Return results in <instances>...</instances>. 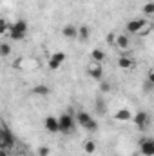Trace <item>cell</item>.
<instances>
[{
  "mask_svg": "<svg viewBox=\"0 0 154 156\" xmlns=\"http://www.w3.org/2000/svg\"><path fill=\"white\" fill-rule=\"evenodd\" d=\"M75 118H76L78 123H80V125H82L85 131H89V133H94V131L98 129V122L91 116L89 113H85V111H80V113H78Z\"/></svg>",
  "mask_w": 154,
  "mask_h": 156,
  "instance_id": "cell-1",
  "label": "cell"
},
{
  "mask_svg": "<svg viewBox=\"0 0 154 156\" xmlns=\"http://www.w3.org/2000/svg\"><path fill=\"white\" fill-rule=\"evenodd\" d=\"M26 35H27V22L26 20H16L9 27V37L13 40H22Z\"/></svg>",
  "mask_w": 154,
  "mask_h": 156,
  "instance_id": "cell-2",
  "label": "cell"
},
{
  "mask_svg": "<svg viewBox=\"0 0 154 156\" xmlns=\"http://www.w3.org/2000/svg\"><path fill=\"white\" fill-rule=\"evenodd\" d=\"M0 145H2V151H7V149H11L15 145V136L5 125L0 129Z\"/></svg>",
  "mask_w": 154,
  "mask_h": 156,
  "instance_id": "cell-3",
  "label": "cell"
},
{
  "mask_svg": "<svg viewBox=\"0 0 154 156\" xmlns=\"http://www.w3.org/2000/svg\"><path fill=\"white\" fill-rule=\"evenodd\" d=\"M58 122H60V133H65V134H67V133L73 131L76 118H73L71 113H64L62 116H58Z\"/></svg>",
  "mask_w": 154,
  "mask_h": 156,
  "instance_id": "cell-4",
  "label": "cell"
},
{
  "mask_svg": "<svg viewBox=\"0 0 154 156\" xmlns=\"http://www.w3.org/2000/svg\"><path fill=\"white\" fill-rule=\"evenodd\" d=\"M145 24H147V20H145V18H134V20H131V22L127 24V31H129L131 35L142 33V31H143V27H145Z\"/></svg>",
  "mask_w": 154,
  "mask_h": 156,
  "instance_id": "cell-5",
  "label": "cell"
},
{
  "mask_svg": "<svg viewBox=\"0 0 154 156\" xmlns=\"http://www.w3.org/2000/svg\"><path fill=\"white\" fill-rule=\"evenodd\" d=\"M140 151L143 156H154V138H142Z\"/></svg>",
  "mask_w": 154,
  "mask_h": 156,
  "instance_id": "cell-6",
  "label": "cell"
},
{
  "mask_svg": "<svg viewBox=\"0 0 154 156\" xmlns=\"http://www.w3.org/2000/svg\"><path fill=\"white\" fill-rule=\"evenodd\" d=\"M65 62V53H62V51H58V53H54V55H51V58H49V69H58L62 64Z\"/></svg>",
  "mask_w": 154,
  "mask_h": 156,
  "instance_id": "cell-7",
  "label": "cell"
},
{
  "mask_svg": "<svg viewBox=\"0 0 154 156\" xmlns=\"http://www.w3.org/2000/svg\"><path fill=\"white\" fill-rule=\"evenodd\" d=\"M44 127L49 131V133H60V122H58V118L54 116H47L44 120Z\"/></svg>",
  "mask_w": 154,
  "mask_h": 156,
  "instance_id": "cell-8",
  "label": "cell"
},
{
  "mask_svg": "<svg viewBox=\"0 0 154 156\" xmlns=\"http://www.w3.org/2000/svg\"><path fill=\"white\" fill-rule=\"evenodd\" d=\"M132 122H134V125H136L138 129H145V127H147V123H149V115H147V113H143V111H140V113H136V115H134Z\"/></svg>",
  "mask_w": 154,
  "mask_h": 156,
  "instance_id": "cell-9",
  "label": "cell"
},
{
  "mask_svg": "<svg viewBox=\"0 0 154 156\" xmlns=\"http://www.w3.org/2000/svg\"><path fill=\"white\" fill-rule=\"evenodd\" d=\"M132 118H134V115H132L129 109H125V107L118 109V111L114 113V120L116 122H132Z\"/></svg>",
  "mask_w": 154,
  "mask_h": 156,
  "instance_id": "cell-10",
  "label": "cell"
},
{
  "mask_svg": "<svg viewBox=\"0 0 154 156\" xmlns=\"http://www.w3.org/2000/svg\"><path fill=\"white\" fill-rule=\"evenodd\" d=\"M62 35L65 37V38H78V27L76 26H73V24H67L64 29H62Z\"/></svg>",
  "mask_w": 154,
  "mask_h": 156,
  "instance_id": "cell-11",
  "label": "cell"
},
{
  "mask_svg": "<svg viewBox=\"0 0 154 156\" xmlns=\"http://www.w3.org/2000/svg\"><path fill=\"white\" fill-rule=\"evenodd\" d=\"M87 73H89V76L94 78V80H103V69H102V64H96V66L91 67Z\"/></svg>",
  "mask_w": 154,
  "mask_h": 156,
  "instance_id": "cell-12",
  "label": "cell"
},
{
  "mask_svg": "<svg viewBox=\"0 0 154 156\" xmlns=\"http://www.w3.org/2000/svg\"><path fill=\"white\" fill-rule=\"evenodd\" d=\"M91 56H93V60H94L96 64H102V62L105 60V53H103L102 49H93Z\"/></svg>",
  "mask_w": 154,
  "mask_h": 156,
  "instance_id": "cell-13",
  "label": "cell"
},
{
  "mask_svg": "<svg viewBox=\"0 0 154 156\" xmlns=\"http://www.w3.org/2000/svg\"><path fill=\"white\" fill-rule=\"evenodd\" d=\"M118 66H120L121 69H131V67L134 66V62H132V58H127V56H121V58L118 60Z\"/></svg>",
  "mask_w": 154,
  "mask_h": 156,
  "instance_id": "cell-14",
  "label": "cell"
},
{
  "mask_svg": "<svg viewBox=\"0 0 154 156\" xmlns=\"http://www.w3.org/2000/svg\"><path fill=\"white\" fill-rule=\"evenodd\" d=\"M33 94H37V96H47L49 94V87L47 85H37V87H33Z\"/></svg>",
  "mask_w": 154,
  "mask_h": 156,
  "instance_id": "cell-15",
  "label": "cell"
},
{
  "mask_svg": "<svg viewBox=\"0 0 154 156\" xmlns=\"http://www.w3.org/2000/svg\"><path fill=\"white\" fill-rule=\"evenodd\" d=\"M116 45L121 47V49L129 47V37H127V35H118V37H116Z\"/></svg>",
  "mask_w": 154,
  "mask_h": 156,
  "instance_id": "cell-16",
  "label": "cell"
},
{
  "mask_svg": "<svg viewBox=\"0 0 154 156\" xmlns=\"http://www.w3.org/2000/svg\"><path fill=\"white\" fill-rule=\"evenodd\" d=\"M89 33H91V29L87 27V26H82V27H78V38L80 40H85L89 38Z\"/></svg>",
  "mask_w": 154,
  "mask_h": 156,
  "instance_id": "cell-17",
  "label": "cell"
},
{
  "mask_svg": "<svg viewBox=\"0 0 154 156\" xmlns=\"http://www.w3.org/2000/svg\"><path fill=\"white\" fill-rule=\"evenodd\" d=\"M83 151H85V153H89V154H93V153L96 151V144H94L93 140H87V142L83 144Z\"/></svg>",
  "mask_w": 154,
  "mask_h": 156,
  "instance_id": "cell-18",
  "label": "cell"
},
{
  "mask_svg": "<svg viewBox=\"0 0 154 156\" xmlns=\"http://www.w3.org/2000/svg\"><path fill=\"white\" fill-rule=\"evenodd\" d=\"M9 53H11V45H9V44H5V42H4V44H2V45H0V55H2V56H7V55H9Z\"/></svg>",
  "mask_w": 154,
  "mask_h": 156,
  "instance_id": "cell-19",
  "label": "cell"
},
{
  "mask_svg": "<svg viewBox=\"0 0 154 156\" xmlns=\"http://www.w3.org/2000/svg\"><path fill=\"white\" fill-rule=\"evenodd\" d=\"M100 91H102V93H109V91H111V83L105 82V80H100Z\"/></svg>",
  "mask_w": 154,
  "mask_h": 156,
  "instance_id": "cell-20",
  "label": "cell"
},
{
  "mask_svg": "<svg viewBox=\"0 0 154 156\" xmlns=\"http://www.w3.org/2000/svg\"><path fill=\"white\" fill-rule=\"evenodd\" d=\"M143 13L145 15H154V2H149L143 5Z\"/></svg>",
  "mask_w": 154,
  "mask_h": 156,
  "instance_id": "cell-21",
  "label": "cell"
},
{
  "mask_svg": "<svg viewBox=\"0 0 154 156\" xmlns=\"http://www.w3.org/2000/svg\"><path fill=\"white\" fill-rule=\"evenodd\" d=\"M38 156H49V147H40Z\"/></svg>",
  "mask_w": 154,
  "mask_h": 156,
  "instance_id": "cell-22",
  "label": "cell"
},
{
  "mask_svg": "<svg viewBox=\"0 0 154 156\" xmlns=\"http://www.w3.org/2000/svg\"><path fill=\"white\" fill-rule=\"evenodd\" d=\"M149 82H151V83L154 85V71L151 73V75H149Z\"/></svg>",
  "mask_w": 154,
  "mask_h": 156,
  "instance_id": "cell-23",
  "label": "cell"
}]
</instances>
